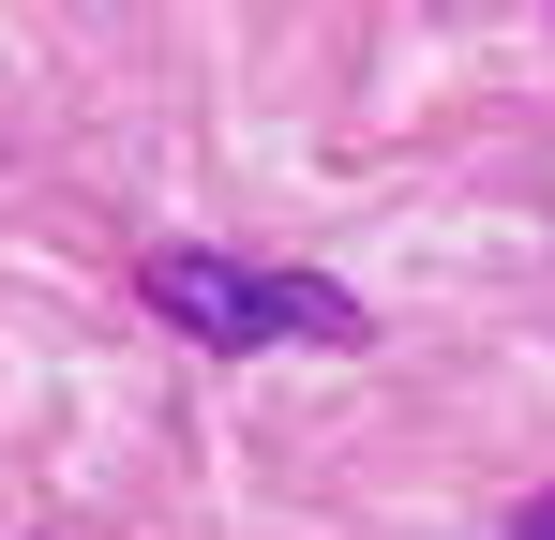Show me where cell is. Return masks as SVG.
Listing matches in <instances>:
<instances>
[{
    "label": "cell",
    "mask_w": 555,
    "mask_h": 540,
    "mask_svg": "<svg viewBox=\"0 0 555 540\" xmlns=\"http://www.w3.org/2000/svg\"><path fill=\"white\" fill-rule=\"evenodd\" d=\"M151 316L166 331H195L210 360H256V346H346L361 331V300L346 285H315V270H241V256H210V241H166L151 256Z\"/></svg>",
    "instance_id": "cell-1"
},
{
    "label": "cell",
    "mask_w": 555,
    "mask_h": 540,
    "mask_svg": "<svg viewBox=\"0 0 555 540\" xmlns=\"http://www.w3.org/2000/svg\"><path fill=\"white\" fill-rule=\"evenodd\" d=\"M526 540H555V496H541V511H526Z\"/></svg>",
    "instance_id": "cell-2"
}]
</instances>
